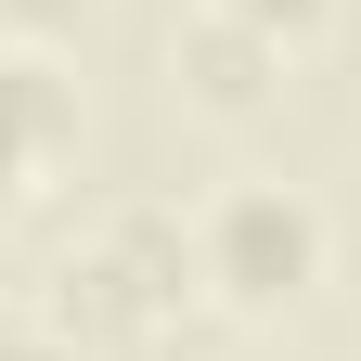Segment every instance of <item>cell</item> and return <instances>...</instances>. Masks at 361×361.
Instances as JSON below:
<instances>
[{"label":"cell","instance_id":"obj_1","mask_svg":"<svg viewBox=\"0 0 361 361\" xmlns=\"http://www.w3.org/2000/svg\"><path fill=\"white\" fill-rule=\"evenodd\" d=\"M323 271H336V219H323L310 180H219L194 207V284L219 310H245V323L297 310Z\"/></svg>","mask_w":361,"mask_h":361},{"label":"cell","instance_id":"obj_2","mask_svg":"<svg viewBox=\"0 0 361 361\" xmlns=\"http://www.w3.org/2000/svg\"><path fill=\"white\" fill-rule=\"evenodd\" d=\"M180 297H207V284H194V219H180V207H116L104 233L52 271V323H65L78 348L155 336Z\"/></svg>","mask_w":361,"mask_h":361},{"label":"cell","instance_id":"obj_3","mask_svg":"<svg viewBox=\"0 0 361 361\" xmlns=\"http://www.w3.org/2000/svg\"><path fill=\"white\" fill-rule=\"evenodd\" d=\"M168 78H180V104H207V116H258L271 90H284V39L245 26V13H219V0H194L168 39Z\"/></svg>","mask_w":361,"mask_h":361},{"label":"cell","instance_id":"obj_4","mask_svg":"<svg viewBox=\"0 0 361 361\" xmlns=\"http://www.w3.org/2000/svg\"><path fill=\"white\" fill-rule=\"evenodd\" d=\"M0 116L39 168L78 155V65H52V39H0Z\"/></svg>","mask_w":361,"mask_h":361},{"label":"cell","instance_id":"obj_5","mask_svg":"<svg viewBox=\"0 0 361 361\" xmlns=\"http://www.w3.org/2000/svg\"><path fill=\"white\" fill-rule=\"evenodd\" d=\"M219 13H245V26H271V39L297 52V39H323V26H336V0H219Z\"/></svg>","mask_w":361,"mask_h":361},{"label":"cell","instance_id":"obj_6","mask_svg":"<svg viewBox=\"0 0 361 361\" xmlns=\"http://www.w3.org/2000/svg\"><path fill=\"white\" fill-rule=\"evenodd\" d=\"M0 361H90V348L52 323V310H39V323H0Z\"/></svg>","mask_w":361,"mask_h":361},{"label":"cell","instance_id":"obj_7","mask_svg":"<svg viewBox=\"0 0 361 361\" xmlns=\"http://www.w3.org/2000/svg\"><path fill=\"white\" fill-rule=\"evenodd\" d=\"M90 0H0V39H65Z\"/></svg>","mask_w":361,"mask_h":361},{"label":"cell","instance_id":"obj_8","mask_svg":"<svg viewBox=\"0 0 361 361\" xmlns=\"http://www.w3.org/2000/svg\"><path fill=\"white\" fill-rule=\"evenodd\" d=\"M26 180H39V155L13 142V116H0V219H13V207H26Z\"/></svg>","mask_w":361,"mask_h":361},{"label":"cell","instance_id":"obj_9","mask_svg":"<svg viewBox=\"0 0 361 361\" xmlns=\"http://www.w3.org/2000/svg\"><path fill=\"white\" fill-rule=\"evenodd\" d=\"M245 361H258V348H245Z\"/></svg>","mask_w":361,"mask_h":361}]
</instances>
